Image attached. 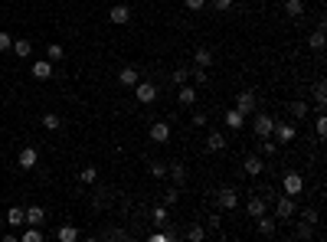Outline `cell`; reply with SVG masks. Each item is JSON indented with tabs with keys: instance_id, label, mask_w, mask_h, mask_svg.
Wrapping results in <instances>:
<instances>
[{
	"instance_id": "obj_31",
	"label": "cell",
	"mask_w": 327,
	"mask_h": 242,
	"mask_svg": "<svg viewBox=\"0 0 327 242\" xmlns=\"http://www.w3.org/2000/svg\"><path fill=\"white\" fill-rule=\"evenodd\" d=\"M291 118H307V102H291Z\"/></svg>"
},
{
	"instance_id": "obj_8",
	"label": "cell",
	"mask_w": 327,
	"mask_h": 242,
	"mask_svg": "<svg viewBox=\"0 0 327 242\" xmlns=\"http://www.w3.org/2000/svg\"><path fill=\"white\" fill-rule=\"evenodd\" d=\"M272 128H275V118H272V115H255V134H259V138H272Z\"/></svg>"
},
{
	"instance_id": "obj_41",
	"label": "cell",
	"mask_w": 327,
	"mask_h": 242,
	"mask_svg": "<svg viewBox=\"0 0 327 242\" xmlns=\"http://www.w3.org/2000/svg\"><path fill=\"white\" fill-rule=\"evenodd\" d=\"M154 222H167V206H157L154 210Z\"/></svg>"
},
{
	"instance_id": "obj_40",
	"label": "cell",
	"mask_w": 327,
	"mask_h": 242,
	"mask_svg": "<svg viewBox=\"0 0 327 242\" xmlns=\"http://www.w3.org/2000/svg\"><path fill=\"white\" fill-rule=\"evenodd\" d=\"M177 200H180V193H177V190H167V193H164V203H167V206H174Z\"/></svg>"
},
{
	"instance_id": "obj_11",
	"label": "cell",
	"mask_w": 327,
	"mask_h": 242,
	"mask_svg": "<svg viewBox=\"0 0 327 242\" xmlns=\"http://www.w3.org/2000/svg\"><path fill=\"white\" fill-rule=\"evenodd\" d=\"M33 79H40V82H46V79L52 76V62H46V59H40V62H33Z\"/></svg>"
},
{
	"instance_id": "obj_46",
	"label": "cell",
	"mask_w": 327,
	"mask_h": 242,
	"mask_svg": "<svg viewBox=\"0 0 327 242\" xmlns=\"http://www.w3.org/2000/svg\"><path fill=\"white\" fill-rule=\"evenodd\" d=\"M206 124V115H193V128H203Z\"/></svg>"
},
{
	"instance_id": "obj_47",
	"label": "cell",
	"mask_w": 327,
	"mask_h": 242,
	"mask_svg": "<svg viewBox=\"0 0 327 242\" xmlns=\"http://www.w3.org/2000/svg\"><path fill=\"white\" fill-rule=\"evenodd\" d=\"M167 239H170L167 232H154V236H151V242H167Z\"/></svg>"
},
{
	"instance_id": "obj_9",
	"label": "cell",
	"mask_w": 327,
	"mask_h": 242,
	"mask_svg": "<svg viewBox=\"0 0 327 242\" xmlns=\"http://www.w3.org/2000/svg\"><path fill=\"white\" fill-rule=\"evenodd\" d=\"M151 141H154V144L170 141V124H167V121H154V124H151Z\"/></svg>"
},
{
	"instance_id": "obj_16",
	"label": "cell",
	"mask_w": 327,
	"mask_h": 242,
	"mask_svg": "<svg viewBox=\"0 0 327 242\" xmlns=\"http://www.w3.org/2000/svg\"><path fill=\"white\" fill-rule=\"evenodd\" d=\"M10 49L16 52V59H26V56L33 52V43L26 40V36H20V40H13V46H10Z\"/></svg>"
},
{
	"instance_id": "obj_35",
	"label": "cell",
	"mask_w": 327,
	"mask_h": 242,
	"mask_svg": "<svg viewBox=\"0 0 327 242\" xmlns=\"http://www.w3.org/2000/svg\"><path fill=\"white\" fill-rule=\"evenodd\" d=\"M187 79H190V69H177V72H174V85H183V82H187Z\"/></svg>"
},
{
	"instance_id": "obj_18",
	"label": "cell",
	"mask_w": 327,
	"mask_h": 242,
	"mask_svg": "<svg viewBox=\"0 0 327 242\" xmlns=\"http://www.w3.org/2000/svg\"><path fill=\"white\" fill-rule=\"evenodd\" d=\"M242 124H245V115H242V111H236V108L226 111V128H229V131H239Z\"/></svg>"
},
{
	"instance_id": "obj_17",
	"label": "cell",
	"mask_w": 327,
	"mask_h": 242,
	"mask_svg": "<svg viewBox=\"0 0 327 242\" xmlns=\"http://www.w3.org/2000/svg\"><path fill=\"white\" fill-rule=\"evenodd\" d=\"M245 174H249V177H259L262 174V170H265V164H262V157H255V154H249V157H245Z\"/></svg>"
},
{
	"instance_id": "obj_44",
	"label": "cell",
	"mask_w": 327,
	"mask_h": 242,
	"mask_svg": "<svg viewBox=\"0 0 327 242\" xmlns=\"http://www.w3.org/2000/svg\"><path fill=\"white\" fill-rule=\"evenodd\" d=\"M209 4H213L216 10H229V7H233V0H209Z\"/></svg>"
},
{
	"instance_id": "obj_32",
	"label": "cell",
	"mask_w": 327,
	"mask_h": 242,
	"mask_svg": "<svg viewBox=\"0 0 327 242\" xmlns=\"http://www.w3.org/2000/svg\"><path fill=\"white\" fill-rule=\"evenodd\" d=\"M20 242H43V232L33 226V229H26V232H20Z\"/></svg>"
},
{
	"instance_id": "obj_42",
	"label": "cell",
	"mask_w": 327,
	"mask_h": 242,
	"mask_svg": "<svg viewBox=\"0 0 327 242\" xmlns=\"http://www.w3.org/2000/svg\"><path fill=\"white\" fill-rule=\"evenodd\" d=\"M203 7H206V0H187V10H193V13L203 10Z\"/></svg>"
},
{
	"instance_id": "obj_33",
	"label": "cell",
	"mask_w": 327,
	"mask_h": 242,
	"mask_svg": "<svg viewBox=\"0 0 327 242\" xmlns=\"http://www.w3.org/2000/svg\"><path fill=\"white\" fill-rule=\"evenodd\" d=\"M187 239L190 242H203V239H206V229H203V226H190L187 229Z\"/></svg>"
},
{
	"instance_id": "obj_19",
	"label": "cell",
	"mask_w": 327,
	"mask_h": 242,
	"mask_svg": "<svg viewBox=\"0 0 327 242\" xmlns=\"http://www.w3.org/2000/svg\"><path fill=\"white\" fill-rule=\"evenodd\" d=\"M56 239H59V242H75V239H79V229H75V226H59V229H56Z\"/></svg>"
},
{
	"instance_id": "obj_28",
	"label": "cell",
	"mask_w": 327,
	"mask_h": 242,
	"mask_svg": "<svg viewBox=\"0 0 327 242\" xmlns=\"http://www.w3.org/2000/svg\"><path fill=\"white\" fill-rule=\"evenodd\" d=\"M63 56H66V49L59 46V43H49V46H46V59H49V62H59Z\"/></svg>"
},
{
	"instance_id": "obj_34",
	"label": "cell",
	"mask_w": 327,
	"mask_h": 242,
	"mask_svg": "<svg viewBox=\"0 0 327 242\" xmlns=\"http://www.w3.org/2000/svg\"><path fill=\"white\" fill-rule=\"evenodd\" d=\"M151 177H167V164H164V160H151Z\"/></svg>"
},
{
	"instance_id": "obj_1",
	"label": "cell",
	"mask_w": 327,
	"mask_h": 242,
	"mask_svg": "<svg viewBox=\"0 0 327 242\" xmlns=\"http://www.w3.org/2000/svg\"><path fill=\"white\" fill-rule=\"evenodd\" d=\"M301 190H304V177L298 174V170H291V174L281 177V193L285 196H298Z\"/></svg>"
},
{
	"instance_id": "obj_15",
	"label": "cell",
	"mask_w": 327,
	"mask_h": 242,
	"mask_svg": "<svg viewBox=\"0 0 327 242\" xmlns=\"http://www.w3.org/2000/svg\"><path fill=\"white\" fill-rule=\"evenodd\" d=\"M177 102H180V105H193V102H197V88L183 82L180 88H177Z\"/></svg>"
},
{
	"instance_id": "obj_45",
	"label": "cell",
	"mask_w": 327,
	"mask_h": 242,
	"mask_svg": "<svg viewBox=\"0 0 327 242\" xmlns=\"http://www.w3.org/2000/svg\"><path fill=\"white\" fill-rule=\"evenodd\" d=\"M304 219H307V222H311V226H314V222H317V210H304Z\"/></svg>"
},
{
	"instance_id": "obj_2",
	"label": "cell",
	"mask_w": 327,
	"mask_h": 242,
	"mask_svg": "<svg viewBox=\"0 0 327 242\" xmlns=\"http://www.w3.org/2000/svg\"><path fill=\"white\" fill-rule=\"evenodd\" d=\"M134 98H138L141 105H151L154 98H157V85L154 82H138L134 85Z\"/></svg>"
},
{
	"instance_id": "obj_37",
	"label": "cell",
	"mask_w": 327,
	"mask_h": 242,
	"mask_svg": "<svg viewBox=\"0 0 327 242\" xmlns=\"http://www.w3.org/2000/svg\"><path fill=\"white\" fill-rule=\"evenodd\" d=\"M10 46H13V36L10 33H0V52H7Z\"/></svg>"
},
{
	"instance_id": "obj_21",
	"label": "cell",
	"mask_w": 327,
	"mask_h": 242,
	"mask_svg": "<svg viewBox=\"0 0 327 242\" xmlns=\"http://www.w3.org/2000/svg\"><path fill=\"white\" fill-rule=\"evenodd\" d=\"M206 147H209V151H226V134L213 131V134L206 138Z\"/></svg>"
},
{
	"instance_id": "obj_30",
	"label": "cell",
	"mask_w": 327,
	"mask_h": 242,
	"mask_svg": "<svg viewBox=\"0 0 327 242\" xmlns=\"http://www.w3.org/2000/svg\"><path fill=\"white\" fill-rule=\"evenodd\" d=\"M79 180H82V183H95V180H99V167H82Z\"/></svg>"
},
{
	"instance_id": "obj_22",
	"label": "cell",
	"mask_w": 327,
	"mask_h": 242,
	"mask_svg": "<svg viewBox=\"0 0 327 242\" xmlns=\"http://www.w3.org/2000/svg\"><path fill=\"white\" fill-rule=\"evenodd\" d=\"M193 62H197V66H203V69L213 66V52H209V49H197V52H193Z\"/></svg>"
},
{
	"instance_id": "obj_14",
	"label": "cell",
	"mask_w": 327,
	"mask_h": 242,
	"mask_svg": "<svg viewBox=\"0 0 327 242\" xmlns=\"http://www.w3.org/2000/svg\"><path fill=\"white\" fill-rule=\"evenodd\" d=\"M26 213V222H30V226H43V222H46V210H43V206H30V210H23Z\"/></svg>"
},
{
	"instance_id": "obj_24",
	"label": "cell",
	"mask_w": 327,
	"mask_h": 242,
	"mask_svg": "<svg viewBox=\"0 0 327 242\" xmlns=\"http://www.w3.org/2000/svg\"><path fill=\"white\" fill-rule=\"evenodd\" d=\"M43 128H46V131H59V128H63V118H59V115H43Z\"/></svg>"
},
{
	"instance_id": "obj_12",
	"label": "cell",
	"mask_w": 327,
	"mask_h": 242,
	"mask_svg": "<svg viewBox=\"0 0 327 242\" xmlns=\"http://www.w3.org/2000/svg\"><path fill=\"white\" fill-rule=\"evenodd\" d=\"M245 210H249V216H252V219H259L262 213H265V196H255V193H252V196H249V203H245Z\"/></svg>"
},
{
	"instance_id": "obj_4",
	"label": "cell",
	"mask_w": 327,
	"mask_h": 242,
	"mask_svg": "<svg viewBox=\"0 0 327 242\" xmlns=\"http://www.w3.org/2000/svg\"><path fill=\"white\" fill-rule=\"evenodd\" d=\"M16 164H20V170H33V167L40 164L36 147H20V154H16Z\"/></svg>"
},
{
	"instance_id": "obj_10",
	"label": "cell",
	"mask_w": 327,
	"mask_h": 242,
	"mask_svg": "<svg viewBox=\"0 0 327 242\" xmlns=\"http://www.w3.org/2000/svg\"><path fill=\"white\" fill-rule=\"evenodd\" d=\"M108 20H111V23H118V26H121V23H128V20H131V7L114 4L111 10H108Z\"/></svg>"
},
{
	"instance_id": "obj_43",
	"label": "cell",
	"mask_w": 327,
	"mask_h": 242,
	"mask_svg": "<svg viewBox=\"0 0 327 242\" xmlns=\"http://www.w3.org/2000/svg\"><path fill=\"white\" fill-rule=\"evenodd\" d=\"M262 151H265V154H275V141H268V138H262Z\"/></svg>"
},
{
	"instance_id": "obj_23",
	"label": "cell",
	"mask_w": 327,
	"mask_h": 242,
	"mask_svg": "<svg viewBox=\"0 0 327 242\" xmlns=\"http://www.w3.org/2000/svg\"><path fill=\"white\" fill-rule=\"evenodd\" d=\"M314 102H317V108L324 111V105H327V85L324 82H314Z\"/></svg>"
},
{
	"instance_id": "obj_26",
	"label": "cell",
	"mask_w": 327,
	"mask_h": 242,
	"mask_svg": "<svg viewBox=\"0 0 327 242\" xmlns=\"http://www.w3.org/2000/svg\"><path fill=\"white\" fill-rule=\"evenodd\" d=\"M7 222H10V226H23V222H26V213L20 210V206H13V210L7 213Z\"/></svg>"
},
{
	"instance_id": "obj_7",
	"label": "cell",
	"mask_w": 327,
	"mask_h": 242,
	"mask_svg": "<svg viewBox=\"0 0 327 242\" xmlns=\"http://www.w3.org/2000/svg\"><path fill=\"white\" fill-rule=\"evenodd\" d=\"M272 134L281 141V144H288V141H295V124H288V121H275V128H272Z\"/></svg>"
},
{
	"instance_id": "obj_29",
	"label": "cell",
	"mask_w": 327,
	"mask_h": 242,
	"mask_svg": "<svg viewBox=\"0 0 327 242\" xmlns=\"http://www.w3.org/2000/svg\"><path fill=\"white\" fill-rule=\"evenodd\" d=\"M167 174H170L177 183H183V180H187V167H183V164H170V167H167Z\"/></svg>"
},
{
	"instance_id": "obj_3",
	"label": "cell",
	"mask_w": 327,
	"mask_h": 242,
	"mask_svg": "<svg viewBox=\"0 0 327 242\" xmlns=\"http://www.w3.org/2000/svg\"><path fill=\"white\" fill-rule=\"evenodd\" d=\"M236 203H239V193H236L233 187H223V190H216V206H219V210H233Z\"/></svg>"
},
{
	"instance_id": "obj_27",
	"label": "cell",
	"mask_w": 327,
	"mask_h": 242,
	"mask_svg": "<svg viewBox=\"0 0 327 242\" xmlns=\"http://www.w3.org/2000/svg\"><path fill=\"white\" fill-rule=\"evenodd\" d=\"M259 232H262V236H275V219H268L262 213V216H259Z\"/></svg>"
},
{
	"instance_id": "obj_5",
	"label": "cell",
	"mask_w": 327,
	"mask_h": 242,
	"mask_svg": "<svg viewBox=\"0 0 327 242\" xmlns=\"http://www.w3.org/2000/svg\"><path fill=\"white\" fill-rule=\"evenodd\" d=\"M236 111H242V115H255V92H239V98H236Z\"/></svg>"
},
{
	"instance_id": "obj_25",
	"label": "cell",
	"mask_w": 327,
	"mask_h": 242,
	"mask_svg": "<svg viewBox=\"0 0 327 242\" xmlns=\"http://www.w3.org/2000/svg\"><path fill=\"white\" fill-rule=\"evenodd\" d=\"M281 10H285L288 16H301V13H304V4H301V0H285V7H281Z\"/></svg>"
},
{
	"instance_id": "obj_20",
	"label": "cell",
	"mask_w": 327,
	"mask_h": 242,
	"mask_svg": "<svg viewBox=\"0 0 327 242\" xmlns=\"http://www.w3.org/2000/svg\"><path fill=\"white\" fill-rule=\"evenodd\" d=\"M324 43H327V40H324V30L317 26V30L311 33V36H307V46H311L314 52H321V49H324Z\"/></svg>"
},
{
	"instance_id": "obj_13",
	"label": "cell",
	"mask_w": 327,
	"mask_h": 242,
	"mask_svg": "<svg viewBox=\"0 0 327 242\" xmlns=\"http://www.w3.org/2000/svg\"><path fill=\"white\" fill-rule=\"evenodd\" d=\"M118 82L125 85V88H134V85H138V69H134V66H125V69L118 72Z\"/></svg>"
},
{
	"instance_id": "obj_36",
	"label": "cell",
	"mask_w": 327,
	"mask_h": 242,
	"mask_svg": "<svg viewBox=\"0 0 327 242\" xmlns=\"http://www.w3.org/2000/svg\"><path fill=\"white\" fill-rule=\"evenodd\" d=\"M314 131H317V138H324V134H327V118H324V115H317V121H314Z\"/></svg>"
},
{
	"instance_id": "obj_6",
	"label": "cell",
	"mask_w": 327,
	"mask_h": 242,
	"mask_svg": "<svg viewBox=\"0 0 327 242\" xmlns=\"http://www.w3.org/2000/svg\"><path fill=\"white\" fill-rule=\"evenodd\" d=\"M275 216H278V219H291V216H295V196H278Z\"/></svg>"
},
{
	"instance_id": "obj_38",
	"label": "cell",
	"mask_w": 327,
	"mask_h": 242,
	"mask_svg": "<svg viewBox=\"0 0 327 242\" xmlns=\"http://www.w3.org/2000/svg\"><path fill=\"white\" fill-rule=\"evenodd\" d=\"M298 236H301V239H311V236H314L311 222H301V226H298Z\"/></svg>"
},
{
	"instance_id": "obj_39",
	"label": "cell",
	"mask_w": 327,
	"mask_h": 242,
	"mask_svg": "<svg viewBox=\"0 0 327 242\" xmlns=\"http://www.w3.org/2000/svg\"><path fill=\"white\" fill-rule=\"evenodd\" d=\"M193 79H197L200 85H206V69H203V66H197V69H193Z\"/></svg>"
}]
</instances>
